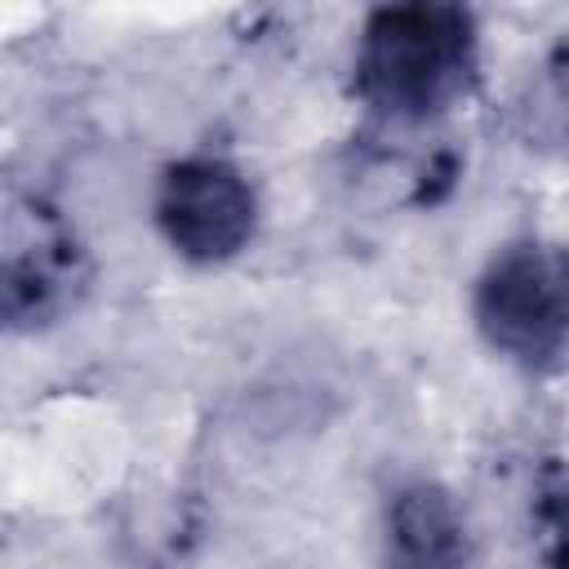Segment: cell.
<instances>
[{"label": "cell", "instance_id": "3957f363", "mask_svg": "<svg viewBox=\"0 0 569 569\" xmlns=\"http://www.w3.org/2000/svg\"><path fill=\"white\" fill-rule=\"evenodd\" d=\"M156 227L178 258L222 267L258 236V191L222 156H182L156 182Z\"/></svg>", "mask_w": 569, "mask_h": 569}, {"label": "cell", "instance_id": "5b68a950", "mask_svg": "<svg viewBox=\"0 0 569 569\" xmlns=\"http://www.w3.org/2000/svg\"><path fill=\"white\" fill-rule=\"evenodd\" d=\"M476 542L458 498L440 480H405L382 511L387 569H471Z\"/></svg>", "mask_w": 569, "mask_h": 569}, {"label": "cell", "instance_id": "6da1fadb", "mask_svg": "<svg viewBox=\"0 0 569 569\" xmlns=\"http://www.w3.org/2000/svg\"><path fill=\"white\" fill-rule=\"evenodd\" d=\"M356 98L400 124H422L476 93L480 27L462 4H382L356 40Z\"/></svg>", "mask_w": 569, "mask_h": 569}, {"label": "cell", "instance_id": "277c9868", "mask_svg": "<svg viewBox=\"0 0 569 569\" xmlns=\"http://www.w3.org/2000/svg\"><path fill=\"white\" fill-rule=\"evenodd\" d=\"M84 289V258L76 236L44 218L0 253V329H44L76 307Z\"/></svg>", "mask_w": 569, "mask_h": 569}, {"label": "cell", "instance_id": "8992f818", "mask_svg": "<svg viewBox=\"0 0 569 569\" xmlns=\"http://www.w3.org/2000/svg\"><path fill=\"white\" fill-rule=\"evenodd\" d=\"M560 467L551 462L547 467V485L533 493V502H542V525H538V533H542V565L547 569H560Z\"/></svg>", "mask_w": 569, "mask_h": 569}, {"label": "cell", "instance_id": "7a4b0ae2", "mask_svg": "<svg viewBox=\"0 0 569 569\" xmlns=\"http://www.w3.org/2000/svg\"><path fill=\"white\" fill-rule=\"evenodd\" d=\"M471 316L493 356L511 360L525 373H556L565 365L569 338L560 249L538 236L502 244L476 280Z\"/></svg>", "mask_w": 569, "mask_h": 569}]
</instances>
